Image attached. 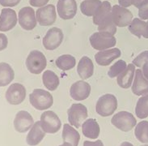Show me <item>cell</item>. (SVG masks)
Segmentation results:
<instances>
[{"label": "cell", "mask_w": 148, "mask_h": 146, "mask_svg": "<svg viewBox=\"0 0 148 146\" xmlns=\"http://www.w3.org/2000/svg\"><path fill=\"white\" fill-rule=\"evenodd\" d=\"M31 105L38 110H45L52 106L53 98L51 93L41 89H34L29 95Z\"/></svg>", "instance_id": "6da1fadb"}, {"label": "cell", "mask_w": 148, "mask_h": 146, "mask_svg": "<svg viewBox=\"0 0 148 146\" xmlns=\"http://www.w3.org/2000/svg\"><path fill=\"white\" fill-rule=\"evenodd\" d=\"M117 108V99L113 94L107 93L98 99L96 105V113L102 117L112 115Z\"/></svg>", "instance_id": "7a4b0ae2"}, {"label": "cell", "mask_w": 148, "mask_h": 146, "mask_svg": "<svg viewBox=\"0 0 148 146\" xmlns=\"http://www.w3.org/2000/svg\"><path fill=\"white\" fill-rule=\"evenodd\" d=\"M92 48L97 50H104L116 45V39L114 35L102 32H94L89 38Z\"/></svg>", "instance_id": "3957f363"}, {"label": "cell", "mask_w": 148, "mask_h": 146, "mask_svg": "<svg viewBox=\"0 0 148 146\" xmlns=\"http://www.w3.org/2000/svg\"><path fill=\"white\" fill-rule=\"evenodd\" d=\"M47 60L44 54L39 50H32L26 59V67L29 72L35 75L41 73L46 67Z\"/></svg>", "instance_id": "277c9868"}, {"label": "cell", "mask_w": 148, "mask_h": 146, "mask_svg": "<svg viewBox=\"0 0 148 146\" xmlns=\"http://www.w3.org/2000/svg\"><path fill=\"white\" fill-rule=\"evenodd\" d=\"M111 123L116 128L122 132H129L137 124L136 118L127 111H120L113 115Z\"/></svg>", "instance_id": "5b68a950"}, {"label": "cell", "mask_w": 148, "mask_h": 146, "mask_svg": "<svg viewBox=\"0 0 148 146\" xmlns=\"http://www.w3.org/2000/svg\"><path fill=\"white\" fill-rule=\"evenodd\" d=\"M40 126L45 132L56 133L61 128L62 123L58 116L53 111H45L40 116Z\"/></svg>", "instance_id": "8992f818"}, {"label": "cell", "mask_w": 148, "mask_h": 146, "mask_svg": "<svg viewBox=\"0 0 148 146\" xmlns=\"http://www.w3.org/2000/svg\"><path fill=\"white\" fill-rule=\"evenodd\" d=\"M67 114L70 124L73 125L76 128H79L88 118V109L83 104H73L68 109Z\"/></svg>", "instance_id": "52a82bcc"}, {"label": "cell", "mask_w": 148, "mask_h": 146, "mask_svg": "<svg viewBox=\"0 0 148 146\" xmlns=\"http://www.w3.org/2000/svg\"><path fill=\"white\" fill-rule=\"evenodd\" d=\"M112 20L116 27H126L129 26L133 20V14L129 9L120 5H114L111 11Z\"/></svg>", "instance_id": "ba28073f"}, {"label": "cell", "mask_w": 148, "mask_h": 146, "mask_svg": "<svg viewBox=\"0 0 148 146\" xmlns=\"http://www.w3.org/2000/svg\"><path fill=\"white\" fill-rule=\"evenodd\" d=\"M36 16L37 22L40 26H51L57 20L55 6L49 4L42 8H39L36 12Z\"/></svg>", "instance_id": "9c48e42d"}, {"label": "cell", "mask_w": 148, "mask_h": 146, "mask_svg": "<svg viewBox=\"0 0 148 146\" xmlns=\"http://www.w3.org/2000/svg\"><path fill=\"white\" fill-rule=\"evenodd\" d=\"M18 21L21 28L24 30L30 31L36 28L37 20L33 8L30 7L21 8L18 14Z\"/></svg>", "instance_id": "30bf717a"}, {"label": "cell", "mask_w": 148, "mask_h": 146, "mask_svg": "<svg viewBox=\"0 0 148 146\" xmlns=\"http://www.w3.org/2000/svg\"><path fill=\"white\" fill-rule=\"evenodd\" d=\"M5 97L9 104L13 105H20L26 97V89L21 84L14 83L9 86Z\"/></svg>", "instance_id": "8fae6325"}, {"label": "cell", "mask_w": 148, "mask_h": 146, "mask_svg": "<svg viewBox=\"0 0 148 146\" xmlns=\"http://www.w3.org/2000/svg\"><path fill=\"white\" fill-rule=\"evenodd\" d=\"M63 36L62 29L56 27L51 28L49 29L45 36L43 37V45L48 50H53L60 46L63 41Z\"/></svg>", "instance_id": "7c38bea8"}, {"label": "cell", "mask_w": 148, "mask_h": 146, "mask_svg": "<svg viewBox=\"0 0 148 146\" xmlns=\"http://www.w3.org/2000/svg\"><path fill=\"white\" fill-rule=\"evenodd\" d=\"M77 3L75 0H58L57 12L62 20H71L77 13Z\"/></svg>", "instance_id": "4fadbf2b"}, {"label": "cell", "mask_w": 148, "mask_h": 146, "mask_svg": "<svg viewBox=\"0 0 148 146\" xmlns=\"http://www.w3.org/2000/svg\"><path fill=\"white\" fill-rule=\"evenodd\" d=\"M18 17L16 12L11 8H3L0 14V31L8 32L15 28Z\"/></svg>", "instance_id": "5bb4252c"}, {"label": "cell", "mask_w": 148, "mask_h": 146, "mask_svg": "<svg viewBox=\"0 0 148 146\" xmlns=\"http://www.w3.org/2000/svg\"><path fill=\"white\" fill-rule=\"evenodd\" d=\"M34 124V120L32 115L25 110H20L16 114L14 119L15 129L20 133L28 132Z\"/></svg>", "instance_id": "9a60e30c"}, {"label": "cell", "mask_w": 148, "mask_h": 146, "mask_svg": "<svg viewBox=\"0 0 148 146\" xmlns=\"http://www.w3.org/2000/svg\"><path fill=\"white\" fill-rule=\"evenodd\" d=\"M91 93V85L84 81H76L74 83L71 89V97L76 101H83L87 99Z\"/></svg>", "instance_id": "2e32d148"}, {"label": "cell", "mask_w": 148, "mask_h": 146, "mask_svg": "<svg viewBox=\"0 0 148 146\" xmlns=\"http://www.w3.org/2000/svg\"><path fill=\"white\" fill-rule=\"evenodd\" d=\"M121 55V52L118 48H112L109 50H100L96 53L95 55V59L97 64L100 66H108L112 63L113 60L120 58Z\"/></svg>", "instance_id": "e0dca14e"}, {"label": "cell", "mask_w": 148, "mask_h": 146, "mask_svg": "<svg viewBox=\"0 0 148 146\" xmlns=\"http://www.w3.org/2000/svg\"><path fill=\"white\" fill-rule=\"evenodd\" d=\"M132 92L136 96H143L148 93V80L145 78L141 69L135 71Z\"/></svg>", "instance_id": "ac0fdd59"}, {"label": "cell", "mask_w": 148, "mask_h": 146, "mask_svg": "<svg viewBox=\"0 0 148 146\" xmlns=\"http://www.w3.org/2000/svg\"><path fill=\"white\" fill-rule=\"evenodd\" d=\"M135 66L133 63L127 65L126 68L117 76V85L122 89H129L132 85L133 80L135 75Z\"/></svg>", "instance_id": "d6986e66"}, {"label": "cell", "mask_w": 148, "mask_h": 146, "mask_svg": "<svg viewBox=\"0 0 148 146\" xmlns=\"http://www.w3.org/2000/svg\"><path fill=\"white\" fill-rule=\"evenodd\" d=\"M45 136V132L41 128L40 121L36 122L31 127V130L29 131L27 136L26 138L27 144L31 146L37 145L44 139Z\"/></svg>", "instance_id": "ffe728a7"}, {"label": "cell", "mask_w": 148, "mask_h": 146, "mask_svg": "<svg viewBox=\"0 0 148 146\" xmlns=\"http://www.w3.org/2000/svg\"><path fill=\"white\" fill-rule=\"evenodd\" d=\"M129 31L133 35L140 38L143 36L144 38H148V24L142 19L134 18L129 25Z\"/></svg>", "instance_id": "44dd1931"}, {"label": "cell", "mask_w": 148, "mask_h": 146, "mask_svg": "<svg viewBox=\"0 0 148 146\" xmlns=\"http://www.w3.org/2000/svg\"><path fill=\"white\" fill-rule=\"evenodd\" d=\"M77 72L81 79H88L94 73V64L92 59L88 56H84L79 62L77 66Z\"/></svg>", "instance_id": "7402d4cb"}, {"label": "cell", "mask_w": 148, "mask_h": 146, "mask_svg": "<svg viewBox=\"0 0 148 146\" xmlns=\"http://www.w3.org/2000/svg\"><path fill=\"white\" fill-rule=\"evenodd\" d=\"M62 140L63 143L71 146H78L80 140V135L73 127L65 123L62 130Z\"/></svg>", "instance_id": "603a6c76"}, {"label": "cell", "mask_w": 148, "mask_h": 146, "mask_svg": "<svg viewBox=\"0 0 148 146\" xmlns=\"http://www.w3.org/2000/svg\"><path fill=\"white\" fill-rule=\"evenodd\" d=\"M82 131L84 136L94 140L100 135V126L96 121V119L88 118L82 124Z\"/></svg>", "instance_id": "cb8c5ba5"}, {"label": "cell", "mask_w": 148, "mask_h": 146, "mask_svg": "<svg viewBox=\"0 0 148 146\" xmlns=\"http://www.w3.org/2000/svg\"><path fill=\"white\" fill-rule=\"evenodd\" d=\"M112 6L108 1H104L100 5L96 14L93 16V24L99 25L104 20L111 16Z\"/></svg>", "instance_id": "d4e9b609"}, {"label": "cell", "mask_w": 148, "mask_h": 146, "mask_svg": "<svg viewBox=\"0 0 148 146\" xmlns=\"http://www.w3.org/2000/svg\"><path fill=\"white\" fill-rule=\"evenodd\" d=\"M15 77L12 67L7 63H0V87L8 85Z\"/></svg>", "instance_id": "484cf974"}, {"label": "cell", "mask_w": 148, "mask_h": 146, "mask_svg": "<svg viewBox=\"0 0 148 146\" xmlns=\"http://www.w3.org/2000/svg\"><path fill=\"white\" fill-rule=\"evenodd\" d=\"M42 81H43L45 87L49 91L56 90L60 84L58 76L55 74V72H53L51 70H47L43 72Z\"/></svg>", "instance_id": "4316f807"}, {"label": "cell", "mask_w": 148, "mask_h": 146, "mask_svg": "<svg viewBox=\"0 0 148 146\" xmlns=\"http://www.w3.org/2000/svg\"><path fill=\"white\" fill-rule=\"evenodd\" d=\"M101 3L100 0H84L80 4V10L84 16H93Z\"/></svg>", "instance_id": "83f0119b"}, {"label": "cell", "mask_w": 148, "mask_h": 146, "mask_svg": "<svg viewBox=\"0 0 148 146\" xmlns=\"http://www.w3.org/2000/svg\"><path fill=\"white\" fill-rule=\"evenodd\" d=\"M57 67L62 71H68L75 67L76 64L75 58L71 54L61 55L56 59Z\"/></svg>", "instance_id": "f1b7e54d"}, {"label": "cell", "mask_w": 148, "mask_h": 146, "mask_svg": "<svg viewBox=\"0 0 148 146\" xmlns=\"http://www.w3.org/2000/svg\"><path fill=\"white\" fill-rule=\"evenodd\" d=\"M134 135L141 143H148V121H142L136 124Z\"/></svg>", "instance_id": "f546056e"}, {"label": "cell", "mask_w": 148, "mask_h": 146, "mask_svg": "<svg viewBox=\"0 0 148 146\" xmlns=\"http://www.w3.org/2000/svg\"><path fill=\"white\" fill-rule=\"evenodd\" d=\"M135 114L139 118L148 117V93L141 97L137 101Z\"/></svg>", "instance_id": "4dcf8cb0"}, {"label": "cell", "mask_w": 148, "mask_h": 146, "mask_svg": "<svg viewBox=\"0 0 148 146\" xmlns=\"http://www.w3.org/2000/svg\"><path fill=\"white\" fill-rule=\"evenodd\" d=\"M98 32H107L114 35L116 32V25L112 20V15L98 25Z\"/></svg>", "instance_id": "1f68e13d"}, {"label": "cell", "mask_w": 148, "mask_h": 146, "mask_svg": "<svg viewBox=\"0 0 148 146\" xmlns=\"http://www.w3.org/2000/svg\"><path fill=\"white\" fill-rule=\"evenodd\" d=\"M126 67H127V65L124 60L120 59V60L116 61L114 64L111 66V67L108 70V76L110 78L117 77L126 68Z\"/></svg>", "instance_id": "d6a6232c"}, {"label": "cell", "mask_w": 148, "mask_h": 146, "mask_svg": "<svg viewBox=\"0 0 148 146\" xmlns=\"http://www.w3.org/2000/svg\"><path fill=\"white\" fill-rule=\"evenodd\" d=\"M148 60V50H145L143 52H142L140 54H138V56L133 60V64L135 67H142V66L143 65L145 62Z\"/></svg>", "instance_id": "836d02e7"}, {"label": "cell", "mask_w": 148, "mask_h": 146, "mask_svg": "<svg viewBox=\"0 0 148 146\" xmlns=\"http://www.w3.org/2000/svg\"><path fill=\"white\" fill-rule=\"evenodd\" d=\"M138 16L142 20H148V0L138 8Z\"/></svg>", "instance_id": "e575fe53"}, {"label": "cell", "mask_w": 148, "mask_h": 146, "mask_svg": "<svg viewBox=\"0 0 148 146\" xmlns=\"http://www.w3.org/2000/svg\"><path fill=\"white\" fill-rule=\"evenodd\" d=\"M21 0H0V5L4 8H12L20 3Z\"/></svg>", "instance_id": "d590c367"}, {"label": "cell", "mask_w": 148, "mask_h": 146, "mask_svg": "<svg viewBox=\"0 0 148 146\" xmlns=\"http://www.w3.org/2000/svg\"><path fill=\"white\" fill-rule=\"evenodd\" d=\"M49 0H29V3L32 7L36 8H42L47 5Z\"/></svg>", "instance_id": "8d00e7d4"}, {"label": "cell", "mask_w": 148, "mask_h": 146, "mask_svg": "<svg viewBox=\"0 0 148 146\" xmlns=\"http://www.w3.org/2000/svg\"><path fill=\"white\" fill-rule=\"evenodd\" d=\"M8 39L3 33H0V51L3 50L8 47Z\"/></svg>", "instance_id": "74e56055"}, {"label": "cell", "mask_w": 148, "mask_h": 146, "mask_svg": "<svg viewBox=\"0 0 148 146\" xmlns=\"http://www.w3.org/2000/svg\"><path fill=\"white\" fill-rule=\"evenodd\" d=\"M84 146H104V145H103V142L100 140H97L94 142L86 140V141H84Z\"/></svg>", "instance_id": "f35d334b"}, {"label": "cell", "mask_w": 148, "mask_h": 146, "mask_svg": "<svg viewBox=\"0 0 148 146\" xmlns=\"http://www.w3.org/2000/svg\"><path fill=\"white\" fill-rule=\"evenodd\" d=\"M142 72L146 79L148 80V60L145 62L143 65L142 66Z\"/></svg>", "instance_id": "ab89813d"}, {"label": "cell", "mask_w": 148, "mask_h": 146, "mask_svg": "<svg viewBox=\"0 0 148 146\" xmlns=\"http://www.w3.org/2000/svg\"><path fill=\"white\" fill-rule=\"evenodd\" d=\"M119 5L124 8H129L130 6L132 5L131 0H118Z\"/></svg>", "instance_id": "60d3db41"}, {"label": "cell", "mask_w": 148, "mask_h": 146, "mask_svg": "<svg viewBox=\"0 0 148 146\" xmlns=\"http://www.w3.org/2000/svg\"><path fill=\"white\" fill-rule=\"evenodd\" d=\"M147 0H131V3H132V5H134L135 8H139Z\"/></svg>", "instance_id": "b9f144b4"}, {"label": "cell", "mask_w": 148, "mask_h": 146, "mask_svg": "<svg viewBox=\"0 0 148 146\" xmlns=\"http://www.w3.org/2000/svg\"><path fill=\"white\" fill-rule=\"evenodd\" d=\"M120 146H134L131 144V143H130V142H123Z\"/></svg>", "instance_id": "7bdbcfd3"}, {"label": "cell", "mask_w": 148, "mask_h": 146, "mask_svg": "<svg viewBox=\"0 0 148 146\" xmlns=\"http://www.w3.org/2000/svg\"><path fill=\"white\" fill-rule=\"evenodd\" d=\"M59 146H71L70 145H67V144H65V143H63L62 145H59Z\"/></svg>", "instance_id": "ee69618b"}, {"label": "cell", "mask_w": 148, "mask_h": 146, "mask_svg": "<svg viewBox=\"0 0 148 146\" xmlns=\"http://www.w3.org/2000/svg\"><path fill=\"white\" fill-rule=\"evenodd\" d=\"M141 146H148V145H141Z\"/></svg>", "instance_id": "f6af8a7d"}, {"label": "cell", "mask_w": 148, "mask_h": 146, "mask_svg": "<svg viewBox=\"0 0 148 146\" xmlns=\"http://www.w3.org/2000/svg\"><path fill=\"white\" fill-rule=\"evenodd\" d=\"M147 24H148V20H147Z\"/></svg>", "instance_id": "bcb514c9"}]
</instances>
